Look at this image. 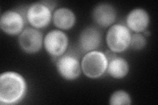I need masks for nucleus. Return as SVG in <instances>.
I'll list each match as a JSON object with an SVG mask.
<instances>
[{"label": "nucleus", "mask_w": 158, "mask_h": 105, "mask_svg": "<svg viewBox=\"0 0 158 105\" xmlns=\"http://www.w3.org/2000/svg\"><path fill=\"white\" fill-rule=\"evenodd\" d=\"M27 85L19 74L6 72L0 76V102L11 104L21 101L25 96Z\"/></svg>", "instance_id": "obj_1"}, {"label": "nucleus", "mask_w": 158, "mask_h": 105, "mask_svg": "<svg viewBox=\"0 0 158 105\" xmlns=\"http://www.w3.org/2000/svg\"><path fill=\"white\" fill-rule=\"evenodd\" d=\"M108 59L102 51L86 53L81 61L82 71L88 78L96 79L102 76L107 71Z\"/></svg>", "instance_id": "obj_2"}, {"label": "nucleus", "mask_w": 158, "mask_h": 105, "mask_svg": "<svg viewBox=\"0 0 158 105\" xmlns=\"http://www.w3.org/2000/svg\"><path fill=\"white\" fill-rule=\"evenodd\" d=\"M131 33L127 26L116 24L108 30L106 42L108 47L113 53H121L130 47Z\"/></svg>", "instance_id": "obj_3"}, {"label": "nucleus", "mask_w": 158, "mask_h": 105, "mask_svg": "<svg viewBox=\"0 0 158 105\" xmlns=\"http://www.w3.org/2000/svg\"><path fill=\"white\" fill-rule=\"evenodd\" d=\"M52 10L42 1L31 4L26 11L25 17L28 22L34 28L46 27L52 19Z\"/></svg>", "instance_id": "obj_4"}, {"label": "nucleus", "mask_w": 158, "mask_h": 105, "mask_svg": "<svg viewBox=\"0 0 158 105\" xmlns=\"http://www.w3.org/2000/svg\"><path fill=\"white\" fill-rule=\"evenodd\" d=\"M69 44L65 32L59 30L49 32L44 39V46L47 53L53 58H59L65 53Z\"/></svg>", "instance_id": "obj_5"}, {"label": "nucleus", "mask_w": 158, "mask_h": 105, "mask_svg": "<svg viewBox=\"0 0 158 105\" xmlns=\"http://www.w3.org/2000/svg\"><path fill=\"white\" fill-rule=\"evenodd\" d=\"M56 67L59 74L67 80L77 79L81 74V63L77 56L72 53H65L57 59Z\"/></svg>", "instance_id": "obj_6"}, {"label": "nucleus", "mask_w": 158, "mask_h": 105, "mask_svg": "<svg viewBox=\"0 0 158 105\" xmlns=\"http://www.w3.org/2000/svg\"><path fill=\"white\" fill-rule=\"evenodd\" d=\"M18 42L23 51L28 54L36 53L42 49L43 34L38 29L28 27L19 34Z\"/></svg>", "instance_id": "obj_7"}, {"label": "nucleus", "mask_w": 158, "mask_h": 105, "mask_svg": "<svg viewBox=\"0 0 158 105\" xmlns=\"http://www.w3.org/2000/svg\"><path fill=\"white\" fill-rule=\"evenodd\" d=\"M25 25V19L23 14L14 10L4 12L0 19V27L2 30L9 35H18L23 30Z\"/></svg>", "instance_id": "obj_8"}, {"label": "nucleus", "mask_w": 158, "mask_h": 105, "mask_svg": "<svg viewBox=\"0 0 158 105\" xmlns=\"http://www.w3.org/2000/svg\"><path fill=\"white\" fill-rule=\"evenodd\" d=\"M102 39V33L98 28L87 27L83 30L79 36V47L86 53L96 51L100 46Z\"/></svg>", "instance_id": "obj_9"}, {"label": "nucleus", "mask_w": 158, "mask_h": 105, "mask_svg": "<svg viewBox=\"0 0 158 105\" xmlns=\"http://www.w3.org/2000/svg\"><path fill=\"white\" fill-rule=\"evenodd\" d=\"M117 17L116 10L112 5L101 3L94 7L92 11V18L99 26L107 28L115 22Z\"/></svg>", "instance_id": "obj_10"}, {"label": "nucleus", "mask_w": 158, "mask_h": 105, "mask_svg": "<svg viewBox=\"0 0 158 105\" xmlns=\"http://www.w3.org/2000/svg\"><path fill=\"white\" fill-rule=\"evenodd\" d=\"M150 22V16L146 10L136 8L128 14L126 18L127 28L136 33H140L148 28Z\"/></svg>", "instance_id": "obj_11"}, {"label": "nucleus", "mask_w": 158, "mask_h": 105, "mask_svg": "<svg viewBox=\"0 0 158 105\" xmlns=\"http://www.w3.org/2000/svg\"><path fill=\"white\" fill-rule=\"evenodd\" d=\"M108 59L107 72L113 78L121 79L126 76L129 71L128 62L122 57H117L111 53H106Z\"/></svg>", "instance_id": "obj_12"}, {"label": "nucleus", "mask_w": 158, "mask_h": 105, "mask_svg": "<svg viewBox=\"0 0 158 105\" xmlns=\"http://www.w3.org/2000/svg\"><path fill=\"white\" fill-rule=\"evenodd\" d=\"M53 22L55 26L62 30H69L73 27L76 17L72 10L65 7L59 8L53 14Z\"/></svg>", "instance_id": "obj_13"}, {"label": "nucleus", "mask_w": 158, "mask_h": 105, "mask_svg": "<svg viewBox=\"0 0 158 105\" xmlns=\"http://www.w3.org/2000/svg\"><path fill=\"white\" fill-rule=\"evenodd\" d=\"M110 104L111 105L131 104V99L128 93L123 90H118L111 95L110 99Z\"/></svg>", "instance_id": "obj_14"}, {"label": "nucleus", "mask_w": 158, "mask_h": 105, "mask_svg": "<svg viewBox=\"0 0 158 105\" xmlns=\"http://www.w3.org/2000/svg\"><path fill=\"white\" fill-rule=\"evenodd\" d=\"M146 39L144 35L140 33H135L132 35L130 46L135 50H140L146 45Z\"/></svg>", "instance_id": "obj_15"}]
</instances>
